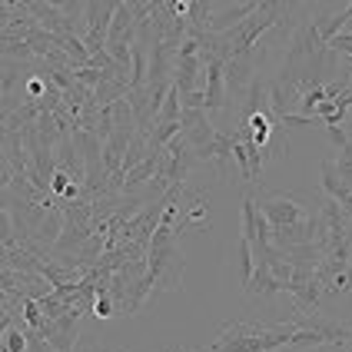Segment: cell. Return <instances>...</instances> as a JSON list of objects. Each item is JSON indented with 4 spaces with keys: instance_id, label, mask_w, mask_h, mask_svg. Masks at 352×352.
Listing matches in <instances>:
<instances>
[{
    "instance_id": "5bb4252c",
    "label": "cell",
    "mask_w": 352,
    "mask_h": 352,
    "mask_svg": "<svg viewBox=\"0 0 352 352\" xmlns=\"http://www.w3.org/2000/svg\"><path fill=\"white\" fill-rule=\"evenodd\" d=\"M3 163L17 176H27V170H30V153H27L23 133H3Z\"/></svg>"
},
{
    "instance_id": "6da1fadb",
    "label": "cell",
    "mask_w": 352,
    "mask_h": 352,
    "mask_svg": "<svg viewBox=\"0 0 352 352\" xmlns=\"http://www.w3.org/2000/svg\"><path fill=\"white\" fill-rule=\"evenodd\" d=\"M299 322H226L206 352H276L286 349Z\"/></svg>"
},
{
    "instance_id": "44dd1931",
    "label": "cell",
    "mask_w": 352,
    "mask_h": 352,
    "mask_svg": "<svg viewBox=\"0 0 352 352\" xmlns=\"http://www.w3.org/2000/svg\"><path fill=\"white\" fill-rule=\"evenodd\" d=\"M163 352H196V349H179V346H176V349H163Z\"/></svg>"
},
{
    "instance_id": "277c9868",
    "label": "cell",
    "mask_w": 352,
    "mask_h": 352,
    "mask_svg": "<svg viewBox=\"0 0 352 352\" xmlns=\"http://www.w3.org/2000/svg\"><path fill=\"white\" fill-rule=\"evenodd\" d=\"M256 206H259V213L273 223V230H283V226H293V223L309 219V210L299 199H293V196L263 193V196H256Z\"/></svg>"
},
{
    "instance_id": "2e32d148",
    "label": "cell",
    "mask_w": 352,
    "mask_h": 352,
    "mask_svg": "<svg viewBox=\"0 0 352 352\" xmlns=\"http://www.w3.org/2000/svg\"><path fill=\"white\" fill-rule=\"evenodd\" d=\"M236 270H239V286H246L256 273V256H253V246L250 243H243L239 239V246H236Z\"/></svg>"
},
{
    "instance_id": "9a60e30c",
    "label": "cell",
    "mask_w": 352,
    "mask_h": 352,
    "mask_svg": "<svg viewBox=\"0 0 352 352\" xmlns=\"http://www.w3.org/2000/svg\"><path fill=\"white\" fill-rule=\"evenodd\" d=\"M319 219L326 226V233H349L352 230V219L342 213V206L336 203L333 196L319 193Z\"/></svg>"
},
{
    "instance_id": "9c48e42d",
    "label": "cell",
    "mask_w": 352,
    "mask_h": 352,
    "mask_svg": "<svg viewBox=\"0 0 352 352\" xmlns=\"http://www.w3.org/2000/svg\"><path fill=\"white\" fill-rule=\"evenodd\" d=\"M83 309L80 306H74L67 316H60V319H54V336H50V346H54V352H74V346H77L80 339V322H83Z\"/></svg>"
},
{
    "instance_id": "ac0fdd59",
    "label": "cell",
    "mask_w": 352,
    "mask_h": 352,
    "mask_svg": "<svg viewBox=\"0 0 352 352\" xmlns=\"http://www.w3.org/2000/svg\"><path fill=\"white\" fill-rule=\"evenodd\" d=\"M0 346H3V352H27V349H30V339H27V333H23V329H17V326H7V329H3V336H0Z\"/></svg>"
},
{
    "instance_id": "52a82bcc",
    "label": "cell",
    "mask_w": 352,
    "mask_h": 352,
    "mask_svg": "<svg viewBox=\"0 0 352 352\" xmlns=\"http://www.w3.org/2000/svg\"><path fill=\"white\" fill-rule=\"evenodd\" d=\"M256 7L259 3H216V10L210 14V23H206V30L210 34H230L233 27H239L243 20H250L256 14Z\"/></svg>"
},
{
    "instance_id": "8fae6325",
    "label": "cell",
    "mask_w": 352,
    "mask_h": 352,
    "mask_svg": "<svg viewBox=\"0 0 352 352\" xmlns=\"http://www.w3.org/2000/svg\"><path fill=\"white\" fill-rule=\"evenodd\" d=\"M27 7H30L34 20H37L43 30H50V34H70L67 17H63V10H60V3H47V0H27Z\"/></svg>"
},
{
    "instance_id": "ba28073f",
    "label": "cell",
    "mask_w": 352,
    "mask_h": 352,
    "mask_svg": "<svg viewBox=\"0 0 352 352\" xmlns=\"http://www.w3.org/2000/svg\"><path fill=\"white\" fill-rule=\"evenodd\" d=\"M286 293L293 296V309L299 316H319L322 313V286L316 283V276L313 279H302V283H289L286 286Z\"/></svg>"
},
{
    "instance_id": "7a4b0ae2",
    "label": "cell",
    "mask_w": 352,
    "mask_h": 352,
    "mask_svg": "<svg viewBox=\"0 0 352 352\" xmlns=\"http://www.w3.org/2000/svg\"><path fill=\"white\" fill-rule=\"evenodd\" d=\"M179 233L176 226H160L153 243H150V253H146V266L153 276V286L157 293H179L183 289V273H186V256L179 250Z\"/></svg>"
},
{
    "instance_id": "8992f818",
    "label": "cell",
    "mask_w": 352,
    "mask_h": 352,
    "mask_svg": "<svg viewBox=\"0 0 352 352\" xmlns=\"http://www.w3.org/2000/svg\"><path fill=\"white\" fill-rule=\"evenodd\" d=\"M316 283L322 286V296H326V299L352 296V263L322 259V263L316 266Z\"/></svg>"
},
{
    "instance_id": "d6986e66",
    "label": "cell",
    "mask_w": 352,
    "mask_h": 352,
    "mask_svg": "<svg viewBox=\"0 0 352 352\" xmlns=\"http://www.w3.org/2000/svg\"><path fill=\"white\" fill-rule=\"evenodd\" d=\"M94 316H97V319H113V316H120L117 302H113V296H110V293H100L97 302H94Z\"/></svg>"
},
{
    "instance_id": "e0dca14e",
    "label": "cell",
    "mask_w": 352,
    "mask_h": 352,
    "mask_svg": "<svg viewBox=\"0 0 352 352\" xmlns=\"http://www.w3.org/2000/svg\"><path fill=\"white\" fill-rule=\"evenodd\" d=\"M179 117H183V97H179V90H176V87H170L166 103H163V110H160L157 123H179Z\"/></svg>"
},
{
    "instance_id": "30bf717a",
    "label": "cell",
    "mask_w": 352,
    "mask_h": 352,
    "mask_svg": "<svg viewBox=\"0 0 352 352\" xmlns=\"http://www.w3.org/2000/svg\"><path fill=\"white\" fill-rule=\"evenodd\" d=\"M243 289H246V296H250V299H256V302H263V299H273L276 293H286V286H283V283H279V279L270 273V266H266V263H256L253 279H250Z\"/></svg>"
},
{
    "instance_id": "3957f363",
    "label": "cell",
    "mask_w": 352,
    "mask_h": 352,
    "mask_svg": "<svg viewBox=\"0 0 352 352\" xmlns=\"http://www.w3.org/2000/svg\"><path fill=\"white\" fill-rule=\"evenodd\" d=\"M206 233L210 230V203H206V190H193L186 183V190L179 196V216H176V233Z\"/></svg>"
},
{
    "instance_id": "4fadbf2b",
    "label": "cell",
    "mask_w": 352,
    "mask_h": 352,
    "mask_svg": "<svg viewBox=\"0 0 352 352\" xmlns=\"http://www.w3.org/2000/svg\"><path fill=\"white\" fill-rule=\"evenodd\" d=\"M57 166L63 173H70L74 183H80V186L87 183V163H83V157H80V150H77L74 140H63L57 146Z\"/></svg>"
},
{
    "instance_id": "7402d4cb",
    "label": "cell",
    "mask_w": 352,
    "mask_h": 352,
    "mask_svg": "<svg viewBox=\"0 0 352 352\" xmlns=\"http://www.w3.org/2000/svg\"><path fill=\"white\" fill-rule=\"evenodd\" d=\"M100 352H126V349H100Z\"/></svg>"
},
{
    "instance_id": "5b68a950",
    "label": "cell",
    "mask_w": 352,
    "mask_h": 352,
    "mask_svg": "<svg viewBox=\"0 0 352 352\" xmlns=\"http://www.w3.org/2000/svg\"><path fill=\"white\" fill-rule=\"evenodd\" d=\"M203 74H206V113H223L230 107L226 97V60L203 54Z\"/></svg>"
},
{
    "instance_id": "ffe728a7",
    "label": "cell",
    "mask_w": 352,
    "mask_h": 352,
    "mask_svg": "<svg viewBox=\"0 0 352 352\" xmlns=\"http://www.w3.org/2000/svg\"><path fill=\"white\" fill-rule=\"evenodd\" d=\"M326 137L333 140L339 150H346V146H349V133H346V126H326Z\"/></svg>"
},
{
    "instance_id": "7c38bea8",
    "label": "cell",
    "mask_w": 352,
    "mask_h": 352,
    "mask_svg": "<svg viewBox=\"0 0 352 352\" xmlns=\"http://www.w3.org/2000/svg\"><path fill=\"white\" fill-rule=\"evenodd\" d=\"M107 43H126V47L137 43V20H133V10H130L126 0L117 3V14H113V27H110Z\"/></svg>"
}]
</instances>
